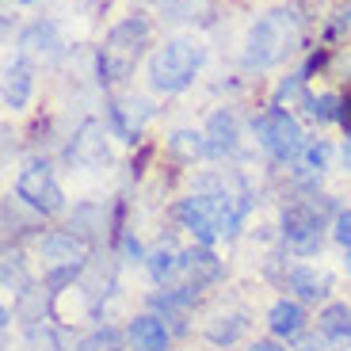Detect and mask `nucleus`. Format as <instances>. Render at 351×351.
Returning <instances> with one entry per match:
<instances>
[{"label":"nucleus","mask_w":351,"mask_h":351,"mask_svg":"<svg viewBox=\"0 0 351 351\" xmlns=\"http://www.w3.org/2000/svg\"><path fill=\"white\" fill-rule=\"evenodd\" d=\"M298 16L290 8H275L267 16H260L248 31L245 46V65L248 69H267V65L282 62L294 46H298Z\"/></svg>","instance_id":"f257e3e1"},{"label":"nucleus","mask_w":351,"mask_h":351,"mask_svg":"<svg viewBox=\"0 0 351 351\" xmlns=\"http://www.w3.org/2000/svg\"><path fill=\"white\" fill-rule=\"evenodd\" d=\"M202 65V46L191 38H172L149 58V84L157 92H184L191 88Z\"/></svg>","instance_id":"f03ea898"},{"label":"nucleus","mask_w":351,"mask_h":351,"mask_svg":"<svg viewBox=\"0 0 351 351\" xmlns=\"http://www.w3.org/2000/svg\"><path fill=\"white\" fill-rule=\"evenodd\" d=\"M145 43H149V19L145 16H130L119 27H111L107 46H104V53H99V77L104 80H123L126 73L138 65Z\"/></svg>","instance_id":"7ed1b4c3"},{"label":"nucleus","mask_w":351,"mask_h":351,"mask_svg":"<svg viewBox=\"0 0 351 351\" xmlns=\"http://www.w3.org/2000/svg\"><path fill=\"white\" fill-rule=\"evenodd\" d=\"M256 138H260V145L267 153H271L275 160H294L306 153V134H302L298 119L287 111H279V107H271L267 114H260L252 123Z\"/></svg>","instance_id":"20e7f679"},{"label":"nucleus","mask_w":351,"mask_h":351,"mask_svg":"<svg viewBox=\"0 0 351 351\" xmlns=\"http://www.w3.org/2000/svg\"><path fill=\"white\" fill-rule=\"evenodd\" d=\"M16 195L38 214H58L65 206L62 184L53 180V168L46 160H27L19 180H16Z\"/></svg>","instance_id":"39448f33"},{"label":"nucleus","mask_w":351,"mask_h":351,"mask_svg":"<svg viewBox=\"0 0 351 351\" xmlns=\"http://www.w3.org/2000/svg\"><path fill=\"white\" fill-rule=\"evenodd\" d=\"M282 241H287L290 252L298 256H313L325 241V218L317 206L309 202H290L282 210Z\"/></svg>","instance_id":"423d86ee"},{"label":"nucleus","mask_w":351,"mask_h":351,"mask_svg":"<svg viewBox=\"0 0 351 351\" xmlns=\"http://www.w3.org/2000/svg\"><path fill=\"white\" fill-rule=\"evenodd\" d=\"M43 260L50 267V287H62L69 282L73 275L80 271V263H84V245H80L73 233H50L43 241Z\"/></svg>","instance_id":"0eeeda50"},{"label":"nucleus","mask_w":351,"mask_h":351,"mask_svg":"<svg viewBox=\"0 0 351 351\" xmlns=\"http://www.w3.org/2000/svg\"><path fill=\"white\" fill-rule=\"evenodd\" d=\"M221 279V260L210 252V248H187V252H180V290H199L206 287V282Z\"/></svg>","instance_id":"6e6552de"},{"label":"nucleus","mask_w":351,"mask_h":351,"mask_svg":"<svg viewBox=\"0 0 351 351\" xmlns=\"http://www.w3.org/2000/svg\"><path fill=\"white\" fill-rule=\"evenodd\" d=\"M317 328H321V336H325L332 348L351 351V306H343V302L325 306L321 317H317Z\"/></svg>","instance_id":"1a4fd4ad"},{"label":"nucleus","mask_w":351,"mask_h":351,"mask_svg":"<svg viewBox=\"0 0 351 351\" xmlns=\"http://www.w3.org/2000/svg\"><path fill=\"white\" fill-rule=\"evenodd\" d=\"M130 343L134 351H165L168 348V328L160 317L153 313H141L130 321Z\"/></svg>","instance_id":"9d476101"},{"label":"nucleus","mask_w":351,"mask_h":351,"mask_svg":"<svg viewBox=\"0 0 351 351\" xmlns=\"http://www.w3.org/2000/svg\"><path fill=\"white\" fill-rule=\"evenodd\" d=\"M31 88H35L31 65H27V62H12L8 69H4V107H12V111L27 107V99H31Z\"/></svg>","instance_id":"9b49d317"},{"label":"nucleus","mask_w":351,"mask_h":351,"mask_svg":"<svg viewBox=\"0 0 351 351\" xmlns=\"http://www.w3.org/2000/svg\"><path fill=\"white\" fill-rule=\"evenodd\" d=\"M206 153L210 157H226V153H233V145H237V123H233V114L229 111H218L206 123Z\"/></svg>","instance_id":"f8f14e48"},{"label":"nucleus","mask_w":351,"mask_h":351,"mask_svg":"<svg viewBox=\"0 0 351 351\" xmlns=\"http://www.w3.org/2000/svg\"><path fill=\"white\" fill-rule=\"evenodd\" d=\"M287 287L298 294L302 302H317L328 294V275L325 271H313V267H294L287 275Z\"/></svg>","instance_id":"ddd939ff"},{"label":"nucleus","mask_w":351,"mask_h":351,"mask_svg":"<svg viewBox=\"0 0 351 351\" xmlns=\"http://www.w3.org/2000/svg\"><path fill=\"white\" fill-rule=\"evenodd\" d=\"M267 328L275 336H298L306 328V313H302L298 302H275L271 313H267Z\"/></svg>","instance_id":"4468645a"},{"label":"nucleus","mask_w":351,"mask_h":351,"mask_svg":"<svg viewBox=\"0 0 351 351\" xmlns=\"http://www.w3.org/2000/svg\"><path fill=\"white\" fill-rule=\"evenodd\" d=\"M77 351H126V340L119 328H96L92 336L77 343Z\"/></svg>","instance_id":"2eb2a0df"},{"label":"nucleus","mask_w":351,"mask_h":351,"mask_svg":"<svg viewBox=\"0 0 351 351\" xmlns=\"http://www.w3.org/2000/svg\"><path fill=\"white\" fill-rule=\"evenodd\" d=\"M309 114L317 123H340L343 119V99L325 92V96H309Z\"/></svg>","instance_id":"dca6fc26"},{"label":"nucleus","mask_w":351,"mask_h":351,"mask_svg":"<svg viewBox=\"0 0 351 351\" xmlns=\"http://www.w3.org/2000/svg\"><path fill=\"white\" fill-rule=\"evenodd\" d=\"M58 46V31H53V23H35L23 31V50H53Z\"/></svg>","instance_id":"f3484780"},{"label":"nucleus","mask_w":351,"mask_h":351,"mask_svg":"<svg viewBox=\"0 0 351 351\" xmlns=\"http://www.w3.org/2000/svg\"><path fill=\"white\" fill-rule=\"evenodd\" d=\"M149 275L157 282L176 279V275H180V256H176V252H153L149 256Z\"/></svg>","instance_id":"a211bd4d"},{"label":"nucleus","mask_w":351,"mask_h":351,"mask_svg":"<svg viewBox=\"0 0 351 351\" xmlns=\"http://www.w3.org/2000/svg\"><path fill=\"white\" fill-rule=\"evenodd\" d=\"M241 332H245V317H229V325H221V317H218V321L206 328V336H210L214 343H233Z\"/></svg>","instance_id":"6ab92c4d"},{"label":"nucleus","mask_w":351,"mask_h":351,"mask_svg":"<svg viewBox=\"0 0 351 351\" xmlns=\"http://www.w3.org/2000/svg\"><path fill=\"white\" fill-rule=\"evenodd\" d=\"M19 260H23V256L12 252V248L4 252V287H16V282L23 279V263H19Z\"/></svg>","instance_id":"aec40b11"},{"label":"nucleus","mask_w":351,"mask_h":351,"mask_svg":"<svg viewBox=\"0 0 351 351\" xmlns=\"http://www.w3.org/2000/svg\"><path fill=\"white\" fill-rule=\"evenodd\" d=\"M332 237H336V241H340V245L351 252V210L336 214V229H332Z\"/></svg>","instance_id":"412c9836"},{"label":"nucleus","mask_w":351,"mask_h":351,"mask_svg":"<svg viewBox=\"0 0 351 351\" xmlns=\"http://www.w3.org/2000/svg\"><path fill=\"white\" fill-rule=\"evenodd\" d=\"M325 160H328V145H325V141H317V145H309V149H306V165L309 168H325Z\"/></svg>","instance_id":"4be33fe9"},{"label":"nucleus","mask_w":351,"mask_h":351,"mask_svg":"<svg viewBox=\"0 0 351 351\" xmlns=\"http://www.w3.org/2000/svg\"><path fill=\"white\" fill-rule=\"evenodd\" d=\"M248 351H287V348H279V343H271V340H256Z\"/></svg>","instance_id":"5701e85b"},{"label":"nucleus","mask_w":351,"mask_h":351,"mask_svg":"<svg viewBox=\"0 0 351 351\" xmlns=\"http://www.w3.org/2000/svg\"><path fill=\"white\" fill-rule=\"evenodd\" d=\"M343 126H348V134H351V92L343 96V119H340Z\"/></svg>","instance_id":"b1692460"},{"label":"nucleus","mask_w":351,"mask_h":351,"mask_svg":"<svg viewBox=\"0 0 351 351\" xmlns=\"http://www.w3.org/2000/svg\"><path fill=\"white\" fill-rule=\"evenodd\" d=\"M343 160H348V168H351V138H348V145H343Z\"/></svg>","instance_id":"393cba45"},{"label":"nucleus","mask_w":351,"mask_h":351,"mask_svg":"<svg viewBox=\"0 0 351 351\" xmlns=\"http://www.w3.org/2000/svg\"><path fill=\"white\" fill-rule=\"evenodd\" d=\"M306 351H321V343H317V340H309V343H306Z\"/></svg>","instance_id":"a878e982"},{"label":"nucleus","mask_w":351,"mask_h":351,"mask_svg":"<svg viewBox=\"0 0 351 351\" xmlns=\"http://www.w3.org/2000/svg\"><path fill=\"white\" fill-rule=\"evenodd\" d=\"M348 19H351V8H348Z\"/></svg>","instance_id":"bb28decb"},{"label":"nucleus","mask_w":351,"mask_h":351,"mask_svg":"<svg viewBox=\"0 0 351 351\" xmlns=\"http://www.w3.org/2000/svg\"><path fill=\"white\" fill-rule=\"evenodd\" d=\"M348 267H351V260H348Z\"/></svg>","instance_id":"cd10ccee"}]
</instances>
